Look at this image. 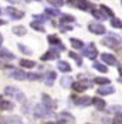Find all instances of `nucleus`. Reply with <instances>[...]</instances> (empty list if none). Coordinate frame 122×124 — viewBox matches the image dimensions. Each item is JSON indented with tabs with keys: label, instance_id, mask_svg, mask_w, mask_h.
<instances>
[{
	"label": "nucleus",
	"instance_id": "nucleus-47",
	"mask_svg": "<svg viewBox=\"0 0 122 124\" xmlns=\"http://www.w3.org/2000/svg\"><path fill=\"white\" fill-rule=\"evenodd\" d=\"M0 13H1V9H0Z\"/></svg>",
	"mask_w": 122,
	"mask_h": 124
},
{
	"label": "nucleus",
	"instance_id": "nucleus-42",
	"mask_svg": "<svg viewBox=\"0 0 122 124\" xmlns=\"http://www.w3.org/2000/svg\"><path fill=\"white\" fill-rule=\"evenodd\" d=\"M26 1H41V0H26Z\"/></svg>",
	"mask_w": 122,
	"mask_h": 124
},
{
	"label": "nucleus",
	"instance_id": "nucleus-13",
	"mask_svg": "<svg viewBox=\"0 0 122 124\" xmlns=\"http://www.w3.org/2000/svg\"><path fill=\"white\" fill-rule=\"evenodd\" d=\"M91 86L88 81H82V83H73V88L75 91H78V93H82V91H85L88 87Z\"/></svg>",
	"mask_w": 122,
	"mask_h": 124
},
{
	"label": "nucleus",
	"instance_id": "nucleus-38",
	"mask_svg": "<svg viewBox=\"0 0 122 124\" xmlns=\"http://www.w3.org/2000/svg\"><path fill=\"white\" fill-rule=\"evenodd\" d=\"M47 3L54 6V7H61L62 6V0H47Z\"/></svg>",
	"mask_w": 122,
	"mask_h": 124
},
{
	"label": "nucleus",
	"instance_id": "nucleus-44",
	"mask_svg": "<svg viewBox=\"0 0 122 124\" xmlns=\"http://www.w3.org/2000/svg\"><path fill=\"white\" fill-rule=\"evenodd\" d=\"M119 73L122 74V66H119Z\"/></svg>",
	"mask_w": 122,
	"mask_h": 124
},
{
	"label": "nucleus",
	"instance_id": "nucleus-15",
	"mask_svg": "<svg viewBox=\"0 0 122 124\" xmlns=\"http://www.w3.org/2000/svg\"><path fill=\"white\" fill-rule=\"evenodd\" d=\"M57 67H58V70L62 71V73L71 71V66H70L67 62H64V60H58V62H57Z\"/></svg>",
	"mask_w": 122,
	"mask_h": 124
},
{
	"label": "nucleus",
	"instance_id": "nucleus-32",
	"mask_svg": "<svg viewBox=\"0 0 122 124\" xmlns=\"http://www.w3.org/2000/svg\"><path fill=\"white\" fill-rule=\"evenodd\" d=\"M61 84H62V87H70V86H73V78L71 77H68V76H65V77H62L61 78Z\"/></svg>",
	"mask_w": 122,
	"mask_h": 124
},
{
	"label": "nucleus",
	"instance_id": "nucleus-5",
	"mask_svg": "<svg viewBox=\"0 0 122 124\" xmlns=\"http://www.w3.org/2000/svg\"><path fill=\"white\" fill-rule=\"evenodd\" d=\"M88 30L91 33H94V34H105V31H107V29L104 27V24H101V23H89Z\"/></svg>",
	"mask_w": 122,
	"mask_h": 124
},
{
	"label": "nucleus",
	"instance_id": "nucleus-21",
	"mask_svg": "<svg viewBox=\"0 0 122 124\" xmlns=\"http://www.w3.org/2000/svg\"><path fill=\"white\" fill-rule=\"evenodd\" d=\"M0 57L1 59H6V60H13L14 59V54L12 51H9L7 49H1L0 50Z\"/></svg>",
	"mask_w": 122,
	"mask_h": 124
},
{
	"label": "nucleus",
	"instance_id": "nucleus-37",
	"mask_svg": "<svg viewBox=\"0 0 122 124\" xmlns=\"http://www.w3.org/2000/svg\"><path fill=\"white\" fill-rule=\"evenodd\" d=\"M31 27L34 29V30H37V31H44V27H43V24L41 23H38V22H31Z\"/></svg>",
	"mask_w": 122,
	"mask_h": 124
},
{
	"label": "nucleus",
	"instance_id": "nucleus-28",
	"mask_svg": "<svg viewBox=\"0 0 122 124\" xmlns=\"http://www.w3.org/2000/svg\"><path fill=\"white\" fill-rule=\"evenodd\" d=\"M92 67H94L95 70H98V71H101V73H107V71H108V69H107V66H105V64L98 63V62L94 63V64H92Z\"/></svg>",
	"mask_w": 122,
	"mask_h": 124
},
{
	"label": "nucleus",
	"instance_id": "nucleus-23",
	"mask_svg": "<svg viewBox=\"0 0 122 124\" xmlns=\"http://www.w3.org/2000/svg\"><path fill=\"white\" fill-rule=\"evenodd\" d=\"M91 13H92V16H94V19H97V20H99V22L107 20V16L101 12V10H95V9H92V10H91Z\"/></svg>",
	"mask_w": 122,
	"mask_h": 124
},
{
	"label": "nucleus",
	"instance_id": "nucleus-45",
	"mask_svg": "<svg viewBox=\"0 0 122 124\" xmlns=\"http://www.w3.org/2000/svg\"><path fill=\"white\" fill-rule=\"evenodd\" d=\"M118 81H119V83H122V77H119V78H118Z\"/></svg>",
	"mask_w": 122,
	"mask_h": 124
},
{
	"label": "nucleus",
	"instance_id": "nucleus-14",
	"mask_svg": "<svg viewBox=\"0 0 122 124\" xmlns=\"http://www.w3.org/2000/svg\"><path fill=\"white\" fill-rule=\"evenodd\" d=\"M54 59H58V53H57V50H48L46 54H43L41 56V60H54Z\"/></svg>",
	"mask_w": 122,
	"mask_h": 124
},
{
	"label": "nucleus",
	"instance_id": "nucleus-22",
	"mask_svg": "<svg viewBox=\"0 0 122 124\" xmlns=\"http://www.w3.org/2000/svg\"><path fill=\"white\" fill-rule=\"evenodd\" d=\"M75 20V17L71 16V14H61L60 17V23L61 24H65V23H73Z\"/></svg>",
	"mask_w": 122,
	"mask_h": 124
},
{
	"label": "nucleus",
	"instance_id": "nucleus-1",
	"mask_svg": "<svg viewBox=\"0 0 122 124\" xmlns=\"http://www.w3.org/2000/svg\"><path fill=\"white\" fill-rule=\"evenodd\" d=\"M102 44L108 46L111 49H119L122 44V37L118 36V34H115V33H109L107 37L102 40Z\"/></svg>",
	"mask_w": 122,
	"mask_h": 124
},
{
	"label": "nucleus",
	"instance_id": "nucleus-4",
	"mask_svg": "<svg viewBox=\"0 0 122 124\" xmlns=\"http://www.w3.org/2000/svg\"><path fill=\"white\" fill-rule=\"evenodd\" d=\"M70 3L74 4V6H77L80 10H84V12L92 10V4H91L88 0H73V1H70Z\"/></svg>",
	"mask_w": 122,
	"mask_h": 124
},
{
	"label": "nucleus",
	"instance_id": "nucleus-24",
	"mask_svg": "<svg viewBox=\"0 0 122 124\" xmlns=\"http://www.w3.org/2000/svg\"><path fill=\"white\" fill-rule=\"evenodd\" d=\"M47 40H48V43H50V44H57V46H60V47H61V50H64V46L61 44L60 39L57 37V36L51 34V36H48V37H47Z\"/></svg>",
	"mask_w": 122,
	"mask_h": 124
},
{
	"label": "nucleus",
	"instance_id": "nucleus-49",
	"mask_svg": "<svg viewBox=\"0 0 122 124\" xmlns=\"http://www.w3.org/2000/svg\"><path fill=\"white\" fill-rule=\"evenodd\" d=\"M88 124H91V123H88Z\"/></svg>",
	"mask_w": 122,
	"mask_h": 124
},
{
	"label": "nucleus",
	"instance_id": "nucleus-18",
	"mask_svg": "<svg viewBox=\"0 0 122 124\" xmlns=\"http://www.w3.org/2000/svg\"><path fill=\"white\" fill-rule=\"evenodd\" d=\"M55 78H57V74H55L54 71H47V73H46V84H47V86H53Z\"/></svg>",
	"mask_w": 122,
	"mask_h": 124
},
{
	"label": "nucleus",
	"instance_id": "nucleus-48",
	"mask_svg": "<svg viewBox=\"0 0 122 124\" xmlns=\"http://www.w3.org/2000/svg\"><path fill=\"white\" fill-rule=\"evenodd\" d=\"M121 3H122V0H121Z\"/></svg>",
	"mask_w": 122,
	"mask_h": 124
},
{
	"label": "nucleus",
	"instance_id": "nucleus-30",
	"mask_svg": "<svg viewBox=\"0 0 122 124\" xmlns=\"http://www.w3.org/2000/svg\"><path fill=\"white\" fill-rule=\"evenodd\" d=\"M43 103H44V106L46 107H48V108H53V100H51V97H50L48 94H43Z\"/></svg>",
	"mask_w": 122,
	"mask_h": 124
},
{
	"label": "nucleus",
	"instance_id": "nucleus-41",
	"mask_svg": "<svg viewBox=\"0 0 122 124\" xmlns=\"http://www.w3.org/2000/svg\"><path fill=\"white\" fill-rule=\"evenodd\" d=\"M4 24H6V20H0V27L4 26Z\"/></svg>",
	"mask_w": 122,
	"mask_h": 124
},
{
	"label": "nucleus",
	"instance_id": "nucleus-8",
	"mask_svg": "<svg viewBox=\"0 0 122 124\" xmlns=\"http://www.w3.org/2000/svg\"><path fill=\"white\" fill-rule=\"evenodd\" d=\"M101 60L105 63V64H108V66H116L118 64L116 57L114 54H109V53H102L101 54Z\"/></svg>",
	"mask_w": 122,
	"mask_h": 124
},
{
	"label": "nucleus",
	"instance_id": "nucleus-36",
	"mask_svg": "<svg viewBox=\"0 0 122 124\" xmlns=\"http://www.w3.org/2000/svg\"><path fill=\"white\" fill-rule=\"evenodd\" d=\"M46 14L50 16V17H57V16H61L60 12H58V10H55V9H46Z\"/></svg>",
	"mask_w": 122,
	"mask_h": 124
},
{
	"label": "nucleus",
	"instance_id": "nucleus-6",
	"mask_svg": "<svg viewBox=\"0 0 122 124\" xmlns=\"http://www.w3.org/2000/svg\"><path fill=\"white\" fill-rule=\"evenodd\" d=\"M6 13L12 17L13 20H20V19L24 17V12L17 10V9H14V7H7V9H6Z\"/></svg>",
	"mask_w": 122,
	"mask_h": 124
},
{
	"label": "nucleus",
	"instance_id": "nucleus-46",
	"mask_svg": "<svg viewBox=\"0 0 122 124\" xmlns=\"http://www.w3.org/2000/svg\"><path fill=\"white\" fill-rule=\"evenodd\" d=\"M1 41H3V37H1V36H0V44H1Z\"/></svg>",
	"mask_w": 122,
	"mask_h": 124
},
{
	"label": "nucleus",
	"instance_id": "nucleus-9",
	"mask_svg": "<svg viewBox=\"0 0 122 124\" xmlns=\"http://www.w3.org/2000/svg\"><path fill=\"white\" fill-rule=\"evenodd\" d=\"M99 96H108V94H112V93H115V87L108 84V86H101L98 88L97 91Z\"/></svg>",
	"mask_w": 122,
	"mask_h": 124
},
{
	"label": "nucleus",
	"instance_id": "nucleus-27",
	"mask_svg": "<svg viewBox=\"0 0 122 124\" xmlns=\"http://www.w3.org/2000/svg\"><path fill=\"white\" fill-rule=\"evenodd\" d=\"M13 33L17 34V36H24L27 33V30H26L24 26H16V27H13Z\"/></svg>",
	"mask_w": 122,
	"mask_h": 124
},
{
	"label": "nucleus",
	"instance_id": "nucleus-12",
	"mask_svg": "<svg viewBox=\"0 0 122 124\" xmlns=\"http://www.w3.org/2000/svg\"><path fill=\"white\" fill-rule=\"evenodd\" d=\"M9 76L13 77V78H16V80H24L26 77H27V74H26L24 71H21V70H19V69H13Z\"/></svg>",
	"mask_w": 122,
	"mask_h": 124
},
{
	"label": "nucleus",
	"instance_id": "nucleus-43",
	"mask_svg": "<svg viewBox=\"0 0 122 124\" xmlns=\"http://www.w3.org/2000/svg\"><path fill=\"white\" fill-rule=\"evenodd\" d=\"M46 124H60V123H53V121H50V123H46Z\"/></svg>",
	"mask_w": 122,
	"mask_h": 124
},
{
	"label": "nucleus",
	"instance_id": "nucleus-11",
	"mask_svg": "<svg viewBox=\"0 0 122 124\" xmlns=\"http://www.w3.org/2000/svg\"><path fill=\"white\" fill-rule=\"evenodd\" d=\"M58 118H60L61 123H65V124H73L74 123V117L71 114H68V113L62 111L58 114Z\"/></svg>",
	"mask_w": 122,
	"mask_h": 124
},
{
	"label": "nucleus",
	"instance_id": "nucleus-35",
	"mask_svg": "<svg viewBox=\"0 0 122 124\" xmlns=\"http://www.w3.org/2000/svg\"><path fill=\"white\" fill-rule=\"evenodd\" d=\"M19 49H20V51L21 53H24V54H27V56H30V54H33V51H31V49L30 47H27V46H24V44H19Z\"/></svg>",
	"mask_w": 122,
	"mask_h": 124
},
{
	"label": "nucleus",
	"instance_id": "nucleus-39",
	"mask_svg": "<svg viewBox=\"0 0 122 124\" xmlns=\"http://www.w3.org/2000/svg\"><path fill=\"white\" fill-rule=\"evenodd\" d=\"M27 77H28L30 80H40V78H41V76H40V74H34V73H31V74H27Z\"/></svg>",
	"mask_w": 122,
	"mask_h": 124
},
{
	"label": "nucleus",
	"instance_id": "nucleus-29",
	"mask_svg": "<svg viewBox=\"0 0 122 124\" xmlns=\"http://www.w3.org/2000/svg\"><path fill=\"white\" fill-rule=\"evenodd\" d=\"M101 12L104 13V14H105L107 17H111V19L114 17V12L111 10L108 6H105V4H101Z\"/></svg>",
	"mask_w": 122,
	"mask_h": 124
},
{
	"label": "nucleus",
	"instance_id": "nucleus-26",
	"mask_svg": "<svg viewBox=\"0 0 122 124\" xmlns=\"http://www.w3.org/2000/svg\"><path fill=\"white\" fill-rule=\"evenodd\" d=\"M14 106L10 101H6V100H0V110H13Z\"/></svg>",
	"mask_w": 122,
	"mask_h": 124
},
{
	"label": "nucleus",
	"instance_id": "nucleus-16",
	"mask_svg": "<svg viewBox=\"0 0 122 124\" xmlns=\"http://www.w3.org/2000/svg\"><path fill=\"white\" fill-rule=\"evenodd\" d=\"M92 104L97 107L98 110H105V107H107V103L102 99H99V97H94L92 99Z\"/></svg>",
	"mask_w": 122,
	"mask_h": 124
},
{
	"label": "nucleus",
	"instance_id": "nucleus-7",
	"mask_svg": "<svg viewBox=\"0 0 122 124\" xmlns=\"http://www.w3.org/2000/svg\"><path fill=\"white\" fill-rule=\"evenodd\" d=\"M48 113H50V108L46 107L44 104H38V106H36V108H34V116H36L37 118H43Z\"/></svg>",
	"mask_w": 122,
	"mask_h": 124
},
{
	"label": "nucleus",
	"instance_id": "nucleus-25",
	"mask_svg": "<svg viewBox=\"0 0 122 124\" xmlns=\"http://www.w3.org/2000/svg\"><path fill=\"white\" fill-rule=\"evenodd\" d=\"M94 83L95 84H101V86H108V84H111V80L107 78V77H95Z\"/></svg>",
	"mask_w": 122,
	"mask_h": 124
},
{
	"label": "nucleus",
	"instance_id": "nucleus-40",
	"mask_svg": "<svg viewBox=\"0 0 122 124\" xmlns=\"http://www.w3.org/2000/svg\"><path fill=\"white\" fill-rule=\"evenodd\" d=\"M34 19H36V22H38V23H43V22H46V17H43L41 14H36V16H34Z\"/></svg>",
	"mask_w": 122,
	"mask_h": 124
},
{
	"label": "nucleus",
	"instance_id": "nucleus-2",
	"mask_svg": "<svg viewBox=\"0 0 122 124\" xmlns=\"http://www.w3.org/2000/svg\"><path fill=\"white\" fill-rule=\"evenodd\" d=\"M4 93L7 94V96H10V97H13L14 100H17V101H24L26 97H24V93L21 91V90H19L17 87H6L4 88Z\"/></svg>",
	"mask_w": 122,
	"mask_h": 124
},
{
	"label": "nucleus",
	"instance_id": "nucleus-34",
	"mask_svg": "<svg viewBox=\"0 0 122 124\" xmlns=\"http://www.w3.org/2000/svg\"><path fill=\"white\" fill-rule=\"evenodd\" d=\"M68 56H70L71 59H74V60L77 62V64H78V66H81V64H82V60H81V56H78L77 53H74V51H70V53H68Z\"/></svg>",
	"mask_w": 122,
	"mask_h": 124
},
{
	"label": "nucleus",
	"instance_id": "nucleus-20",
	"mask_svg": "<svg viewBox=\"0 0 122 124\" xmlns=\"http://www.w3.org/2000/svg\"><path fill=\"white\" fill-rule=\"evenodd\" d=\"M3 124H23V123L17 116H14V117H4Z\"/></svg>",
	"mask_w": 122,
	"mask_h": 124
},
{
	"label": "nucleus",
	"instance_id": "nucleus-19",
	"mask_svg": "<svg viewBox=\"0 0 122 124\" xmlns=\"http://www.w3.org/2000/svg\"><path fill=\"white\" fill-rule=\"evenodd\" d=\"M70 43H71V46H73L75 50H81V49H84V43L81 41V40H78V39H70Z\"/></svg>",
	"mask_w": 122,
	"mask_h": 124
},
{
	"label": "nucleus",
	"instance_id": "nucleus-33",
	"mask_svg": "<svg viewBox=\"0 0 122 124\" xmlns=\"http://www.w3.org/2000/svg\"><path fill=\"white\" fill-rule=\"evenodd\" d=\"M111 26L115 29H122V20H119L118 17H112L111 19Z\"/></svg>",
	"mask_w": 122,
	"mask_h": 124
},
{
	"label": "nucleus",
	"instance_id": "nucleus-31",
	"mask_svg": "<svg viewBox=\"0 0 122 124\" xmlns=\"http://www.w3.org/2000/svg\"><path fill=\"white\" fill-rule=\"evenodd\" d=\"M20 66L21 67H24V69H33L34 66H36V62H31V60H21L20 62Z\"/></svg>",
	"mask_w": 122,
	"mask_h": 124
},
{
	"label": "nucleus",
	"instance_id": "nucleus-10",
	"mask_svg": "<svg viewBox=\"0 0 122 124\" xmlns=\"http://www.w3.org/2000/svg\"><path fill=\"white\" fill-rule=\"evenodd\" d=\"M74 103L77 106H81V107H87L89 104H92V99L87 97V96H82V97H78V99H74Z\"/></svg>",
	"mask_w": 122,
	"mask_h": 124
},
{
	"label": "nucleus",
	"instance_id": "nucleus-3",
	"mask_svg": "<svg viewBox=\"0 0 122 124\" xmlns=\"http://www.w3.org/2000/svg\"><path fill=\"white\" fill-rule=\"evenodd\" d=\"M82 54L87 56L88 59H91V60H95V57L98 56V50L95 47V44L94 43H89V44H87L84 50H82Z\"/></svg>",
	"mask_w": 122,
	"mask_h": 124
},
{
	"label": "nucleus",
	"instance_id": "nucleus-17",
	"mask_svg": "<svg viewBox=\"0 0 122 124\" xmlns=\"http://www.w3.org/2000/svg\"><path fill=\"white\" fill-rule=\"evenodd\" d=\"M102 121L105 124H122V113L116 114L112 120H108V118H102Z\"/></svg>",
	"mask_w": 122,
	"mask_h": 124
}]
</instances>
